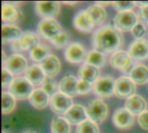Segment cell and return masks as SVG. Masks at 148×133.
Wrapping results in <instances>:
<instances>
[{"label":"cell","instance_id":"52a82bcc","mask_svg":"<svg viewBox=\"0 0 148 133\" xmlns=\"http://www.w3.org/2000/svg\"><path fill=\"white\" fill-rule=\"evenodd\" d=\"M60 10L61 5L57 1H38L35 3V12L42 19L54 18Z\"/></svg>","mask_w":148,"mask_h":133},{"label":"cell","instance_id":"d4e9b609","mask_svg":"<svg viewBox=\"0 0 148 133\" xmlns=\"http://www.w3.org/2000/svg\"><path fill=\"white\" fill-rule=\"evenodd\" d=\"M129 77L137 85H144L148 82V67L144 64H137L133 67Z\"/></svg>","mask_w":148,"mask_h":133},{"label":"cell","instance_id":"9c48e42d","mask_svg":"<svg viewBox=\"0 0 148 133\" xmlns=\"http://www.w3.org/2000/svg\"><path fill=\"white\" fill-rule=\"evenodd\" d=\"M114 85L115 80L112 76L105 75L100 77L93 85L94 93L102 98L110 97L114 93Z\"/></svg>","mask_w":148,"mask_h":133},{"label":"cell","instance_id":"4fadbf2b","mask_svg":"<svg viewBox=\"0 0 148 133\" xmlns=\"http://www.w3.org/2000/svg\"><path fill=\"white\" fill-rule=\"evenodd\" d=\"M109 63L112 68L122 72H127L128 70L131 71L133 68V59L129 54L124 50H118L112 54Z\"/></svg>","mask_w":148,"mask_h":133},{"label":"cell","instance_id":"ee69618b","mask_svg":"<svg viewBox=\"0 0 148 133\" xmlns=\"http://www.w3.org/2000/svg\"><path fill=\"white\" fill-rule=\"evenodd\" d=\"M65 3H67V4H75L76 3V2H74V3H72V2H65Z\"/></svg>","mask_w":148,"mask_h":133},{"label":"cell","instance_id":"f1b7e54d","mask_svg":"<svg viewBox=\"0 0 148 133\" xmlns=\"http://www.w3.org/2000/svg\"><path fill=\"white\" fill-rule=\"evenodd\" d=\"M87 10L92 16L95 25H101L106 20L107 12H106L104 7L97 4L96 3L89 5L87 8Z\"/></svg>","mask_w":148,"mask_h":133},{"label":"cell","instance_id":"30bf717a","mask_svg":"<svg viewBox=\"0 0 148 133\" xmlns=\"http://www.w3.org/2000/svg\"><path fill=\"white\" fill-rule=\"evenodd\" d=\"M72 106V99L61 92L56 93L49 99V107L51 111L58 115L65 114Z\"/></svg>","mask_w":148,"mask_h":133},{"label":"cell","instance_id":"7402d4cb","mask_svg":"<svg viewBox=\"0 0 148 133\" xmlns=\"http://www.w3.org/2000/svg\"><path fill=\"white\" fill-rule=\"evenodd\" d=\"M45 74L40 65L33 64L29 66L27 70L25 71L24 77L33 85V86H39L42 85L46 79Z\"/></svg>","mask_w":148,"mask_h":133},{"label":"cell","instance_id":"8d00e7d4","mask_svg":"<svg viewBox=\"0 0 148 133\" xmlns=\"http://www.w3.org/2000/svg\"><path fill=\"white\" fill-rule=\"evenodd\" d=\"M93 85L90 82H88L86 80H78V83L76 86V90L78 94H87L90 93L93 90Z\"/></svg>","mask_w":148,"mask_h":133},{"label":"cell","instance_id":"d6a6232c","mask_svg":"<svg viewBox=\"0 0 148 133\" xmlns=\"http://www.w3.org/2000/svg\"><path fill=\"white\" fill-rule=\"evenodd\" d=\"M75 133H99V127L95 123L87 119L77 125Z\"/></svg>","mask_w":148,"mask_h":133},{"label":"cell","instance_id":"1f68e13d","mask_svg":"<svg viewBox=\"0 0 148 133\" xmlns=\"http://www.w3.org/2000/svg\"><path fill=\"white\" fill-rule=\"evenodd\" d=\"M42 89L49 97H52L54 94L58 93L57 91L59 90V83H57L56 80H55L53 78L46 77L43 83L42 84Z\"/></svg>","mask_w":148,"mask_h":133},{"label":"cell","instance_id":"ab89813d","mask_svg":"<svg viewBox=\"0 0 148 133\" xmlns=\"http://www.w3.org/2000/svg\"><path fill=\"white\" fill-rule=\"evenodd\" d=\"M138 123L142 129L148 131V110H146L138 116Z\"/></svg>","mask_w":148,"mask_h":133},{"label":"cell","instance_id":"44dd1931","mask_svg":"<svg viewBox=\"0 0 148 133\" xmlns=\"http://www.w3.org/2000/svg\"><path fill=\"white\" fill-rule=\"evenodd\" d=\"M77 83L78 80L75 76L66 75L59 82V92L70 98L75 97L78 94L76 90Z\"/></svg>","mask_w":148,"mask_h":133},{"label":"cell","instance_id":"e0dca14e","mask_svg":"<svg viewBox=\"0 0 148 133\" xmlns=\"http://www.w3.org/2000/svg\"><path fill=\"white\" fill-rule=\"evenodd\" d=\"M75 27L82 32H89L95 26V21L92 16L87 10L78 11L74 17Z\"/></svg>","mask_w":148,"mask_h":133},{"label":"cell","instance_id":"836d02e7","mask_svg":"<svg viewBox=\"0 0 148 133\" xmlns=\"http://www.w3.org/2000/svg\"><path fill=\"white\" fill-rule=\"evenodd\" d=\"M69 42V35L66 31H62L58 35H56L54 39L50 41V42L57 48H62L64 47H68Z\"/></svg>","mask_w":148,"mask_h":133},{"label":"cell","instance_id":"3957f363","mask_svg":"<svg viewBox=\"0 0 148 133\" xmlns=\"http://www.w3.org/2000/svg\"><path fill=\"white\" fill-rule=\"evenodd\" d=\"M34 91V86L25 77H16L9 87V93L17 100L29 99Z\"/></svg>","mask_w":148,"mask_h":133},{"label":"cell","instance_id":"8fae6325","mask_svg":"<svg viewBox=\"0 0 148 133\" xmlns=\"http://www.w3.org/2000/svg\"><path fill=\"white\" fill-rule=\"evenodd\" d=\"M17 3L3 2L2 3V20L7 23L13 24L20 22L23 14L19 6L16 5Z\"/></svg>","mask_w":148,"mask_h":133},{"label":"cell","instance_id":"b9f144b4","mask_svg":"<svg viewBox=\"0 0 148 133\" xmlns=\"http://www.w3.org/2000/svg\"><path fill=\"white\" fill-rule=\"evenodd\" d=\"M2 55H3V57H2V62H3V64L5 62V61L7 60V57H6V55H5V52L3 50L2 51Z\"/></svg>","mask_w":148,"mask_h":133},{"label":"cell","instance_id":"d590c367","mask_svg":"<svg viewBox=\"0 0 148 133\" xmlns=\"http://www.w3.org/2000/svg\"><path fill=\"white\" fill-rule=\"evenodd\" d=\"M147 28L146 23L142 21H139L138 23L134 26V28L131 31L132 35L135 39H143V37L147 33Z\"/></svg>","mask_w":148,"mask_h":133},{"label":"cell","instance_id":"9a60e30c","mask_svg":"<svg viewBox=\"0 0 148 133\" xmlns=\"http://www.w3.org/2000/svg\"><path fill=\"white\" fill-rule=\"evenodd\" d=\"M127 53L136 61H144L148 58V41L146 39H135L128 46Z\"/></svg>","mask_w":148,"mask_h":133},{"label":"cell","instance_id":"d6986e66","mask_svg":"<svg viewBox=\"0 0 148 133\" xmlns=\"http://www.w3.org/2000/svg\"><path fill=\"white\" fill-rule=\"evenodd\" d=\"M40 67L47 77L53 78L57 75L61 70V61L57 56L50 54L40 62Z\"/></svg>","mask_w":148,"mask_h":133},{"label":"cell","instance_id":"bcb514c9","mask_svg":"<svg viewBox=\"0 0 148 133\" xmlns=\"http://www.w3.org/2000/svg\"><path fill=\"white\" fill-rule=\"evenodd\" d=\"M147 25H148V22H147Z\"/></svg>","mask_w":148,"mask_h":133},{"label":"cell","instance_id":"f546056e","mask_svg":"<svg viewBox=\"0 0 148 133\" xmlns=\"http://www.w3.org/2000/svg\"><path fill=\"white\" fill-rule=\"evenodd\" d=\"M49 55H50L49 48L43 44H38L29 51V57L31 58L32 61L36 62H41Z\"/></svg>","mask_w":148,"mask_h":133},{"label":"cell","instance_id":"4dcf8cb0","mask_svg":"<svg viewBox=\"0 0 148 133\" xmlns=\"http://www.w3.org/2000/svg\"><path fill=\"white\" fill-rule=\"evenodd\" d=\"M16 107L15 98L9 92L2 93V113L3 114L10 113Z\"/></svg>","mask_w":148,"mask_h":133},{"label":"cell","instance_id":"74e56055","mask_svg":"<svg viewBox=\"0 0 148 133\" xmlns=\"http://www.w3.org/2000/svg\"><path fill=\"white\" fill-rule=\"evenodd\" d=\"M14 77L13 74L7 70L6 68H2V86L3 87H10V86L12 84L13 80H14Z\"/></svg>","mask_w":148,"mask_h":133},{"label":"cell","instance_id":"e575fe53","mask_svg":"<svg viewBox=\"0 0 148 133\" xmlns=\"http://www.w3.org/2000/svg\"><path fill=\"white\" fill-rule=\"evenodd\" d=\"M114 8L118 12H124L132 10V9L135 6V2L134 1H115L113 2Z\"/></svg>","mask_w":148,"mask_h":133},{"label":"cell","instance_id":"7a4b0ae2","mask_svg":"<svg viewBox=\"0 0 148 133\" xmlns=\"http://www.w3.org/2000/svg\"><path fill=\"white\" fill-rule=\"evenodd\" d=\"M86 112L88 119L96 125L101 124L108 117V106L100 99H95L88 102Z\"/></svg>","mask_w":148,"mask_h":133},{"label":"cell","instance_id":"277c9868","mask_svg":"<svg viewBox=\"0 0 148 133\" xmlns=\"http://www.w3.org/2000/svg\"><path fill=\"white\" fill-rule=\"evenodd\" d=\"M40 42L37 34L32 31L23 32L22 35L13 42H11V48L15 52H22L31 50L34 47L37 46Z\"/></svg>","mask_w":148,"mask_h":133},{"label":"cell","instance_id":"5b68a950","mask_svg":"<svg viewBox=\"0 0 148 133\" xmlns=\"http://www.w3.org/2000/svg\"><path fill=\"white\" fill-rule=\"evenodd\" d=\"M138 15L133 10L118 12L114 18V24L120 31H132L138 23Z\"/></svg>","mask_w":148,"mask_h":133},{"label":"cell","instance_id":"7bdbcfd3","mask_svg":"<svg viewBox=\"0 0 148 133\" xmlns=\"http://www.w3.org/2000/svg\"><path fill=\"white\" fill-rule=\"evenodd\" d=\"M22 133H36V132H34L33 131H30V130H27V131H24V132H23Z\"/></svg>","mask_w":148,"mask_h":133},{"label":"cell","instance_id":"f6af8a7d","mask_svg":"<svg viewBox=\"0 0 148 133\" xmlns=\"http://www.w3.org/2000/svg\"><path fill=\"white\" fill-rule=\"evenodd\" d=\"M3 133H10V132H3Z\"/></svg>","mask_w":148,"mask_h":133},{"label":"cell","instance_id":"ba28073f","mask_svg":"<svg viewBox=\"0 0 148 133\" xmlns=\"http://www.w3.org/2000/svg\"><path fill=\"white\" fill-rule=\"evenodd\" d=\"M136 91V84L130 77L121 76L115 80L114 94L120 99H128Z\"/></svg>","mask_w":148,"mask_h":133},{"label":"cell","instance_id":"5bb4252c","mask_svg":"<svg viewBox=\"0 0 148 133\" xmlns=\"http://www.w3.org/2000/svg\"><path fill=\"white\" fill-rule=\"evenodd\" d=\"M64 56L65 59L70 63H81L86 59V49L81 43L72 42L69 43L65 48Z\"/></svg>","mask_w":148,"mask_h":133},{"label":"cell","instance_id":"4316f807","mask_svg":"<svg viewBox=\"0 0 148 133\" xmlns=\"http://www.w3.org/2000/svg\"><path fill=\"white\" fill-rule=\"evenodd\" d=\"M85 61L86 63L91 66L100 68L105 65L106 56H105V54H103L102 52L96 50V49H93L87 54Z\"/></svg>","mask_w":148,"mask_h":133},{"label":"cell","instance_id":"6da1fadb","mask_svg":"<svg viewBox=\"0 0 148 133\" xmlns=\"http://www.w3.org/2000/svg\"><path fill=\"white\" fill-rule=\"evenodd\" d=\"M123 42L124 38L121 32L111 24L100 27L92 35L94 48L103 54H114L120 50Z\"/></svg>","mask_w":148,"mask_h":133},{"label":"cell","instance_id":"83f0119b","mask_svg":"<svg viewBox=\"0 0 148 133\" xmlns=\"http://www.w3.org/2000/svg\"><path fill=\"white\" fill-rule=\"evenodd\" d=\"M50 129L52 133H70V124L63 117H54L51 120Z\"/></svg>","mask_w":148,"mask_h":133},{"label":"cell","instance_id":"2e32d148","mask_svg":"<svg viewBox=\"0 0 148 133\" xmlns=\"http://www.w3.org/2000/svg\"><path fill=\"white\" fill-rule=\"evenodd\" d=\"M134 115L125 107L117 109L113 115L114 125L121 130H127L131 128L134 125Z\"/></svg>","mask_w":148,"mask_h":133},{"label":"cell","instance_id":"ac0fdd59","mask_svg":"<svg viewBox=\"0 0 148 133\" xmlns=\"http://www.w3.org/2000/svg\"><path fill=\"white\" fill-rule=\"evenodd\" d=\"M64 118L69 121L70 125H79L88 119L86 108L80 104L73 105L71 108L64 114Z\"/></svg>","mask_w":148,"mask_h":133},{"label":"cell","instance_id":"603a6c76","mask_svg":"<svg viewBox=\"0 0 148 133\" xmlns=\"http://www.w3.org/2000/svg\"><path fill=\"white\" fill-rule=\"evenodd\" d=\"M49 96L42 88H36L29 96V101L34 108L42 110L47 107L49 103Z\"/></svg>","mask_w":148,"mask_h":133},{"label":"cell","instance_id":"8992f818","mask_svg":"<svg viewBox=\"0 0 148 133\" xmlns=\"http://www.w3.org/2000/svg\"><path fill=\"white\" fill-rule=\"evenodd\" d=\"M37 31L43 38L51 41L62 32V27L54 18L42 19L37 25Z\"/></svg>","mask_w":148,"mask_h":133},{"label":"cell","instance_id":"7c38bea8","mask_svg":"<svg viewBox=\"0 0 148 133\" xmlns=\"http://www.w3.org/2000/svg\"><path fill=\"white\" fill-rule=\"evenodd\" d=\"M28 62L26 58L20 54L10 55L5 62L3 64V68L9 70L13 75H19L27 70Z\"/></svg>","mask_w":148,"mask_h":133},{"label":"cell","instance_id":"60d3db41","mask_svg":"<svg viewBox=\"0 0 148 133\" xmlns=\"http://www.w3.org/2000/svg\"><path fill=\"white\" fill-rule=\"evenodd\" d=\"M96 3L101 5V6H102V7H105V6L113 4V2H111V1H108V2H96Z\"/></svg>","mask_w":148,"mask_h":133},{"label":"cell","instance_id":"f35d334b","mask_svg":"<svg viewBox=\"0 0 148 133\" xmlns=\"http://www.w3.org/2000/svg\"><path fill=\"white\" fill-rule=\"evenodd\" d=\"M135 4H138L140 7L138 11V16L142 22H148V2L144 3H135Z\"/></svg>","mask_w":148,"mask_h":133},{"label":"cell","instance_id":"484cf974","mask_svg":"<svg viewBox=\"0 0 148 133\" xmlns=\"http://www.w3.org/2000/svg\"><path fill=\"white\" fill-rule=\"evenodd\" d=\"M23 32L22 30L14 24L10 23H3L2 25V42L3 43L7 42H13L14 41L17 40Z\"/></svg>","mask_w":148,"mask_h":133},{"label":"cell","instance_id":"ffe728a7","mask_svg":"<svg viewBox=\"0 0 148 133\" xmlns=\"http://www.w3.org/2000/svg\"><path fill=\"white\" fill-rule=\"evenodd\" d=\"M147 101L146 100L139 94H134L133 96L127 99L125 102V108L134 115H140L143 112L146 111L147 108Z\"/></svg>","mask_w":148,"mask_h":133},{"label":"cell","instance_id":"cb8c5ba5","mask_svg":"<svg viewBox=\"0 0 148 133\" xmlns=\"http://www.w3.org/2000/svg\"><path fill=\"white\" fill-rule=\"evenodd\" d=\"M77 75L80 80H86L93 84L100 78V70L99 68L94 66H91L88 63H84L80 67Z\"/></svg>","mask_w":148,"mask_h":133}]
</instances>
